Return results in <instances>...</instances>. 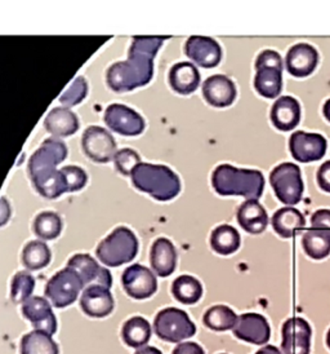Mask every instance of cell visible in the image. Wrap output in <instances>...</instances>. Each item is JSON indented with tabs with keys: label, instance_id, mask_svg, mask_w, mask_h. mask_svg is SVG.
<instances>
[{
	"label": "cell",
	"instance_id": "cell-40",
	"mask_svg": "<svg viewBox=\"0 0 330 354\" xmlns=\"http://www.w3.org/2000/svg\"><path fill=\"white\" fill-rule=\"evenodd\" d=\"M262 66L282 69V56L276 50H263V52L258 55L257 59H255V69L257 68H262Z\"/></svg>",
	"mask_w": 330,
	"mask_h": 354
},
{
	"label": "cell",
	"instance_id": "cell-44",
	"mask_svg": "<svg viewBox=\"0 0 330 354\" xmlns=\"http://www.w3.org/2000/svg\"><path fill=\"white\" fill-rule=\"evenodd\" d=\"M10 217V206L4 197L0 198V227L6 225Z\"/></svg>",
	"mask_w": 330,
	"mask_h": 354
},
{
	"label": "cell",
	"instance_id": "cell-42",
	"mask_svg": "<svg viewBox=\"0 0 330 354\" xmlns=\"http://www.w3.org/2000/svg\"><path fill=\"white\" fill-rule=\"evenodd\" d=\"M316 177L321 190L330 193V160H327L321 165Z\"/></svg>",
	"mask_w": 330,
	"mask_h": 354
},
{
	"label": "cell",
	"instance_id": "cell-27",
	"mask_svg": "<svg viewBox=\"0 0 330 354\" xmlns=\"http://www.w3.org/2000/svg\"><path fill=\"white\" fill-rule=\"evenodd\" d=\"M254 88L266 99L279 97L282 89V69L262 66L257 68Z\"/></svg>",
	"mask_w": 330,
	"mask_h": 354
},
{
	"label": "cell",
	"instance_id": "cell-33",
	"mask_svg": "<svg viewBox=\"0 0 330 354\" xmlns=\"http://www.w3.org/2000/svg\"><path fill=\"white\" fill-rule=\"evenodd\" d=\"M203 322L213 331H227L236 325L237 315L226 305H214L205 312Z\"/></svg>",
	"mask_w": 330,
	"mask_h": 354
},
{
	"label": "cell",
	"instance_id": "cell-24",
	"mask_svg": "<svg viewBox=\"0 0 330 354\" xmlns=\"http://www.w3.org/2000/svg\"><path fill=\"white\" fill-rule=\"evenodd\" d=\"M169 84L179 95H190L200 84V73L191 62H178L169 71Z\"/></svg>",
	"mask_w": 330,
	"mask_h": 354
},
{
	"label": "cell",
	"instance_id": "cell-38",
	"mask_svg": "<svg viewBox=\"0 0 330 354\" xmlns=\"http://www.w3.org/2000/svg\"><path fill=\"white\" fill-rule=\"evenodd\" d=\"M61 174L65 181V187L68 192H78L86 187L88 176L83 168L77 166H68L61 169Z\"/></svg>",
	"mask_w": 330,
	"mask_h": 354
},
{
	"label": "cell",
	"instance_id": "cell-5",
	"mask_svg": "<svg viewBox=\"0 0 330 354\" xmlns=\"http://www.w3.org/2000/svg\"><path fill=\"white\" fill-rule=\"evenodd\" d=\"M138 252L136 234L126 227H119L98 245L96 255L107 266H123L130 263Z\"/></svg>",
	"mask_w": 330,
	"mask_h": 354
},
{
	"label": "cell",
	"instance_id": "cell-20",
	"mask_svg": "<svg viewBox=\"0 0 330 354\" xmlns=\"http://www.w3.org/2000/svg\"><path fill=\"white\" fill-rule=\"evenodd\" d=\"M80 306L89 317L104 318L113 312L114 297L110 294V288L104 286H88L81 294Z\"/></svg>",
	"mask_w": 330,
	"mask_h": 354
},
{
	"label": "cell",
	"instance_id": "cell-39",
	"mask_svg": "<svg viewBox=\"0 0 330 354\" xmlns=\"http://www.w3.org/2000/svg\"><path fill=\"white\" fill-rule=\"evenodd\" d=\"M115 166L122 175H130L137 165L141 163L139 154L133 149H122L115 154Z\"/></svg>",
	"mask_w": 330,
	"mask_h": 354
},
{
	"label": "cell",
	"instance_id": "cell-41",
	"mask_svg": "<svg viewBox=\"0 0 330 354\" xmlns=\"http://www.w3.org/2000/svg\"><path fill=\"white\" fill-rule=\"evenodd\" d=\"M311 229L330 232V209H319L311 217Z\"/></svg>",
	"mask_w": 330,
	"mask_h": 354
},
{
	"label": "cell",
	"instance_id": "cell-46",
	"mask_svg": "<svg viewBox=\"0 0 330 354\" xmlns=\"http://www.w3.org/2000/svg\"><path fill=\"white\" fill-rule=\"evenodd\" d=\"M135 354H163L157 348H154V346H142V348H138V351H137Z\"/></svg>",
	"mask_w": 330,
	"mask_h": 354
},
{
	"label": "cell",
	"instance_id": "cell-25",
	"mask_svg": "<svg viewBox=\"0 0 330 354\" xmlns=\"http://www.w3.org/2000/svg\"><path fill=\"white\" fill-rule=\"evenodd\" d=\"M44 127L56 138H68L78 131L79 119L68 108H55L44 119Z\"/></svg>",
	"mask_w": 330,
	"mask_h": 354
},
{
	"label": "cell",
	"instance_id": "cell-30",
	"mask_svg": "<svg viewBox=\"0 0 330 354\" xmlns=\"http://www.w3.org/2000/svg\"><path fill=\"white\" fill-rule=\"evenodd\" d=\"M306 255L313 260H321L330 255V232L310 229L302 238Z\"/></svg>",
	"mask_w": 330,
	"mask_h": 354
},
{
	"label": "cell",
	"instance_id": "cell-10",
	"mask_svg": "<svg viewBox=\"0 0 330 354\" xmlns=\"http://www.w3.org/2000/svg\"><path fill=\"white\" fill-rule=\"evenodd\" d=\"M104 118L107 127L123 136H138L145 129V120L136 110L122 104L110 105Z\"/></svg>",
	"mask_w": 330,
	"mask_h": 354
},
{
	"label": "cell",
	"instance_id": "cell-28",
	"mask_svg": "<svg viewBox=\"0 0 330 354\" xmlns=\"http://www.w3.org/2000/svg\"><path fill=\"white\" fill-rule=\"evenodd\" d=\"M122 336L126 345L132 348H142L151 339V326L145 318L133 317L123 326Z\"/></svg>",
	"mask_w": 330,
	"mask_h": 354
},
{
	"label": "cell",
	"instance_id": "cell-36",
	"mask_svg": "<svg viewBox=\"0 0 330 354\" xmlns=\"http://www.w3.org/2000/svg\"><path fill=\"white\" fill-rule=\"evenodd\" d=\"M35 288V279L30 273L20 272L13 277L12 288H10V299L14 304H23L29 300L30 296Z\"/></svg>",
	"mask_w": 330,
	"mask_h": 354
},
{
	"label": "cell",
	"instance_id": "cell-16",
	"mask_svg": "<svg viewBox=\"0 0 330 354\" xmlns=\"http://www.w3.org/2000/svg\"><path fill=\"white\" fill-rule=\"evenodd\" d=\"M185 53L202 68H215L222 59V48L217 40L209 37H191L185 44Z\"/></svg>",
	"mask_w": 330,
	"mask_h": 354
},
{
	"label": "cell",
	"instance_id": "cell-43",
	"mask_svg": "<svg viewBox=\"0 0 330 354\" xmlns=\"http://www.w3.org/2000/svg\"><path fill=\"white\" fill-rule=\"evenodd\" d=\"M172 354H205V352L200 345L193 342H186L177 345Z\"/></svg>",
	"mask_w": 330,
	"mask_h": 354
},
{
	"label": "cell",
	"instance_id": "cell-2",
	"mask_svg": "<svg viewBox=\"0 0 330 354\" xmlns=\"http://www.w3.org/2000/svg\"><path fill=\"white\" fill-rule=\"evenodd\" d=\"M68 157L66 145L57 138H47L29 159L30 178L41 197L56 199L66 193L65 181L56 166Z\"/></svg>",
	"mask_w": 330,
	"mask_h": 354
},
{
	"label": "cell",
	"instance_id": "cell-9",
	"mask_svg": "<svg viewBox=\"0 0 330 354\" xmlns=\"http://www.w3.org/2000/svg\"><path fill=\"white\" fill-rule=\"evenodd\" d=\"M81 147L89 159L97 163H107L113 160L117 154V142L111 133L105 128L92 126L88 127L83 138Z\"/></svg>",
	"mask_w": 330,
	"mask_h": 354
},
{
	"label": "cell",
	"instance_id": "cell-37",
	"mask_svg": "<svg viewBox=\"0 0 330 354\" xmlns=\"http://www.w3.org/2000/svg\"><path fill=\"white\" fill-rule=\"evenodd\" d=\"M87 92V80L84 77H78V78L74 79V82L70 84V87L59 96V102L64 104L66 108L75 106L86 99Z\"/></svg>",
	"mask_w": 330,
	"mask_h": 354
},
{
	"label": "cell",
	"instance_id": "cell-49",
	"mask_svg": "<svg viewBox=\"0 0 330 354\" xmlns=\"http://www.w3.org/2000/svg\"><path fill=\"white\" fill-rule=\"evenodd\" d=\"M222 354H224V353H222Z\"/></svg>",
	"mask_w": 330,
	"mask_h": 354
},
{
	"label": "cell",
	"instance_id": "cell-7",
	"mask_svg": "<svg viewBox=\"0 0 330 354\" xmlns=\"http://www.w3.org/2000/svg\"><path fill=\"white\" fill-rule=\"evenodd\" d=\"M270 184L278 199L288 207L295 206L303 196L301 169L294 163H282L272 169Z\"/></svg>",
	"mask_w": 330,
	"mask_h": 354
},
{
	"label": "cell",
	"instance_id": "cell-21",
	"mask_svg": "<svg viewBox=\"0 0 330 354\" xmlns=\"http://www.w3.org/2000/svg\"><path fill=\"white\" fill-rule=\"evenodd\" d=\"M239 225L251 234H261L269 225V215L257 199H248L236 212Z\"/></svg>",
	"mask_w": 330,
	"mask_h": 354
},
{
	"label": "cell",
	"instance_id": "cell-34",
	"mask_svg": "<svg viewBox=\"0 0 330 354\" xmlns=\"http://www.w3.org/2000/svg\"><path fill=\"white\" fill-rule=\"evenodd\" d=\"M50 250L47 243L40 241H31L22 252V263L30 270H39L50 263Z\"/></svg>",
	"mask_w": 330,
	"mask_h": 354
},
{
	"label": "cell",
	"instance_id": "cell-17",
	"mask_svg": "<svg viewBox=\"0 0 330 354\" xmlns=\"http://www.w3.org/2000/svg\"><path fill=\"white\" fill-rule=\"evenodd\" d=\"M22 315L29 319L32 327L46 334L55 335L57 331V319L52 306L44 297H30L22 305Z\"/></svg>",
	"mask_w": 330,
	"mask_h": 354
},
{
	"label": "cell",
	"instance_id": "cell-48",
	"mask_svg": "<svg viewBox=\"0 0 330 354\" xmlns=\"http://www.w3.org/2000/svg\"><path fill=\"white\" fill-rule=\"evenodd\" d=\"M327 345H328V348L330 349V328L328 330V334H327Z\"/></svg>",
	"mask_w": 330,
	"mask_h": 354
},
{
	"label": "cell",
	"instance_id": "cell-12",
	"mask_svg": "<svg viewBox=\"0 0 330 354\" xmlns=\"http://www.w3.org/2000/svg\"><path fill=\"white\" fill-rule=\"evenodd\" d=\"M327 148V138L319 133L297 131L289 138V150L291 156L301 163L319 160L325 156Z\"/></svg>",
	"mask_w": 330,
	"mask_h": 354
},
{
	"label": "cell",
	"instance_id": "cell-19",
	"mask_svg": "<svg viewBox=\"0 0 330 354\" xmlns=\"http://www.w3.org/2000/svg\"><path fill=\"white\" fill-rule=\"evenodd\" d=\"M205 101L214 108H227L236 99V87L226 75H212L203 83Z\"/></svg>",
	"mask_w": 330,
	"mask_h": 354
},
{
	"label": "cell",
	"instance_id": "cell-8",
	"mask_svg": "<svg viewBox=\"0 0 330 354\" xmlns=\"http://www.w3.org/2000/svg\"><path fill=\"white\" fill-rule=\"evenodd\" d=\"M83 287L78 274L66 266L49 279L46 296L56 308H65L77 301Z\"/></svg>",
	"mask_w": 330,
	"mask_h": 354
},
{
	"label": "cell",
	"instance_id": "cell-29",
	"mask_svg": "<svg viewBox=\"0 0 330 354\" xmlns=\"http://www.w3.org/2000/svg\"><path fill=\"white\" fill-rule=\"evenodd\" d=\"M240 234L231 225L215 227L211 236V246L220 255H231L240 247Z\"/></svg>",
	"mask_w": 330,
	"mask_h": 354
},
{
	"label": "cell",
	"instance_id": "cell-11",
	"mask_svg": "<svg viewBox=\"0 0 330 354\" xmlns=\"http://www.w3.org/2000/svg\"><path fill=\"white\" fill-rule=\"evenodd\" d=\"M310 325L300 317H291L284 322L282 328V351L284 354H310Z\"/></svg>",
	"mask_w": 330,
	"mask_h": 354
},
{
	"label": "cell",
	"instance_id": "cell-6",
	"mask_svg": "<svg viewBox=\"0 0 330 354\" xmlns=\"http://www.w3.org/2000/svg\"><path fill=\"white\" fill-rule=\"evenodd\" d=\"M156 335L168 343H181L196 334V326L188 315L178 308H165L154 321Z\"/></svg>",
	"mask_w": 330,
	"mask_h": 354
},
{
	"label": "cell",
	"instance_id": "cell-18",
	"mask_svg": "<svg viewBox=\"0 0 330 354\" xmlns=\"http://www.w3.org/2000/svg\"><path fill=\"white\" fill-rule=\"evenodd\" d=\"M319 64V53L315 47L307 43L293 46L287 53L285 65L288 73L295 78L309 77Z\"/></svg>",
	"mask_w": 330,
	"mask_h": 354
},
{
	"label": "cell",
	"instance_id": "cell-13",
	"mask_svg": "<svg viewBox=\"0 0 330 354\" xmlns=\"http://www.w3.org/2000/svg\"><path fill=\"white\" fill-rule=\"evenodd\" d=\"M122 283L126 294L137 300L151 297L157 290L155 274L148 268L139 264L126 268L122 276Z\"/></svg>",
	"mask_w": 330,
	"mask_h": 354
},
{
	"label": "cell",
	"instance_id": "cell-47",
	"mask_svg": "<svg viewBox=\"0 0 330 354\" xmlns=\"http://www.w3.org/2000/svg\"><path fill=\"white\" fill-rule=\"evenodd\" d=\"M322 113H324V117L328 119L330 122V99L324 104V108H322Z\"/></svg>",
	"mask_w": 330,
	"mask_h": 354
},
{
	"label": "cell",
	"instance_id": "cell-31",
	"mask_svg": "<svg viewBox=\"0 0 330 354\" xmlns=\"http://www.w3.org/2000/svg\"><path fill=\"white\" fill-rule=\"evenodd\" d=\"M59 345L50 335L34 330L21 340V354H59Z\"/></svg>",
	"mask_w": 330,
	"mask_h": 354
},
{
	"label": "cell",
	"instance_id": "cell-22",
	"mask_svg": "<svg viewBox=\"0 0 330 354\" xmlns=\"http://www.w3.org/2000/svg\"><path fill=\"white\" fill-rule=\"evenodd\" d=\"M271 120L280 131H291L297 127L301 120L300 102L291 96L279 97L272 105Z\"/></svg>",
	"mask_w": 330,
	"mask_h": 354
},
{
	"label": "cell",
	"instance_id": "cell-32",
	"mask_svg": "<svg viewBox=\"0 0 330 354\" xmlns=\"http://www.w3.org/2000/svg\"><path fill=\"white\" fill-rule=\"evenodd\" d=\"M172 294L182 304H196L203 296V286L193 276H181L172 285Z\"/></svg>",
	"mask_w": 330,
	"mask_h": 354
},
{
	"label": "cell",
	"instance_id": "cell-1",
	"mask_svg": "<svg viewBox=\"0 0 330 354\" xmlns=\"http://www.w3.org/2000/svg\"><path fill=\"white\" fill-rule=\"evenodd\" d=\"M165 39V37L133 38L128 59L115 62L107 70V86L115 92H128L150 83L156 53Z\"/></svg>",
	"mask_w": 330,
	"mask_h": 354
},
{
	"label": "cell",
	"instance_id": "cell-35",
	"mask_svg": "<svg viewBox=\"0 0 330 354\" xmlns=\"http://www.w3.org/2000/svg\"><path fill=\"white\" fill-rule=\"evenodd\" d=\"M61 230H62L61 217L55 212H50V211L41 212L34 221V233L44 241L56 239L59 236Z\"/></svg>",
	"mask_w": 330,
	"mask_h": 354
},
{
	"label": "cell",
	"instance_id": "cell-3",
	"mask_svg": "<svg viewBox=\"0 0 330 354\" xmlns=\"http://www.w3.org/2000/svg\"><path fill=\"white\" fill-rule=\"evenodd\" d=\"M212 185L220 196H240L246 201L258 199L264 189V177L255 169L221 165L214 169Z\"/></svg>",
	"mask_w": 330,
	"mask_h": 354
},
{
	"label": "cell",
	"instance_id": "cell-4",
	"mask_svg": "<svg viewBox=\"0 0 330 354\" xmlns=\"http://www.w3.org/2000/svg\"><path fill=\"white\" fill-rule=\"evenodd\" d=\"M133 185L155 198L165 202L177 197L181 192V181L172 169L163 165L139 163L130 174Z\"/></svg>",
	"mask_w": 330,
	"mask_h": 354
},
{
	"label": "cell",
	"instance_id": "cell-15",
	"mask_svg": "<svg viewBox=\"0 0 330 354\" xmlns=\"http://www.w3.org/2000/svg\"><path fill=\"white\" fill-rule=\"evenodd\" d=\"M68 268L78 274L83 286L98 285L110 288L113 277L110 272L98 266L97 261L87 254L74 255L68 260Z\"/></svg>",
	"mask_w": 330,
	"mask_h": 354
},
{
	"label": "cell",
	"instance_id": "cell-14",
	"mask_svg": "<svg viewBox=\"0 0 330 354\" xmlns=\"http://www.w3.org/2000/svg\"><path fill=\"white\" fill-rule=\"evenodd\" d=\"M235 337L254 345H264L271 337V327L269 321L258 313H245L237 317L233 328Z\"/></svg>",
	"mask_w": 330,
	"mask_h": 354
},
{
	"label": "cell",
	"instance_id": "cell-26",
	"mask_svg": "<svg viewBox=\"0 0 330 354\" xmlns=\"http://www.w3.org/2000/svg\"><path fill=\"white\" fill-rule=\"evenodd\" d=\"M272 227L282 238H291L306 227V218L297 208L284 207L273 214Z\"/></svg>",
	"mask_w": 330,
	"mask_h": 354
},
{
	"label": "cell",
	"instance_id": "cell-23",
	"mask_svg": "<svg viewBox=\"0 0 330 354\" xmlns=\"http://www.w3.org/2000/svg\"><path fill=\"white\" fill-rule=\"evenodd\" d=\"M150 261L157 276H171L177 266V252L173 243L166 238H157L151 246Z\"/></svg>",
	"mask_w": 330,
	"mask_h": 354
},
{
	"label": "cell",
	"instance_id": "cell-45",
	"mask_svg": "<svg viewBox=\"0 0 330 354\" xmlns=\"http://www.w3.org/2000/svg\"><path fill=\"white\" fill-rule=\"evenodd\" d=\"M254 354H282L280 351L273 345H264L257 353Z\"/></svg>",
	"mask_w": 330,
	"mask_h": 354
}]
</instances>
